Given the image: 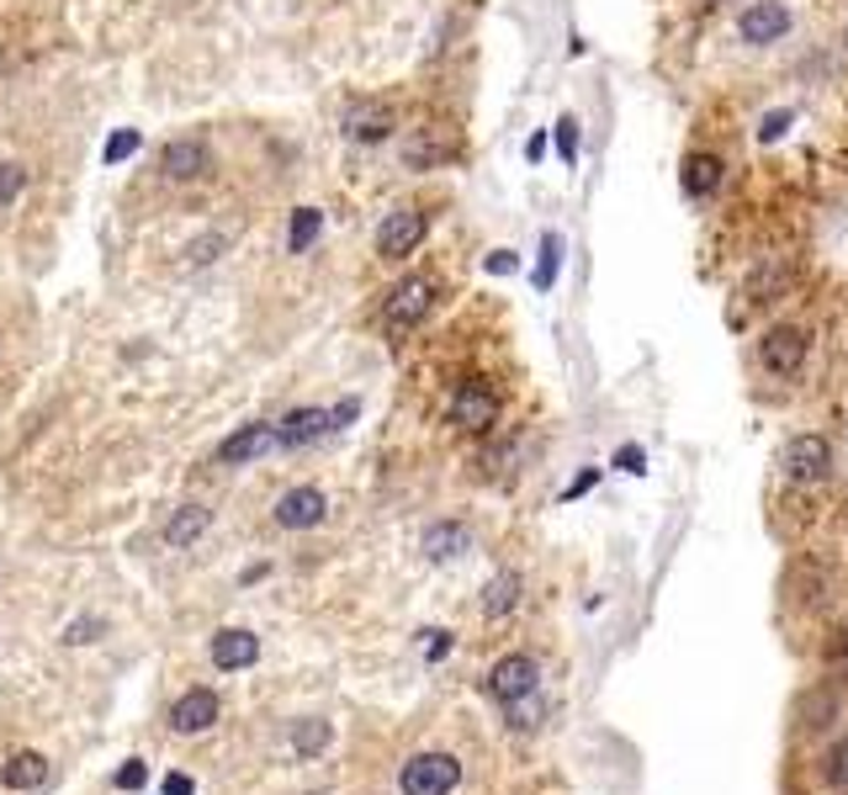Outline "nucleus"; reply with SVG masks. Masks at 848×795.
Returning a JSON list of instances; mask_svg holds the SVG:
<instances>
[{
	"label": "nucleus",
	"mask_w": 848,
	"mask_h": 795,
	"mask_svg": "<svg viewBox=\"0 0 848 795\" xmlns=\"http://www.w3.org/2000/svg\"><path fill=\"white\" fill-rule=\"evenodd\" d=\"M457 779H461V764L451 753H419V758H409L403 774H398L403 795H451L457 791Z\"/></svg>",
	"instance_id": "1"
},
{
	"label": "nucleus",
	"mask_w": 848,
	"mask_h": 795,
	"mask_svg": "<svg viewBox=\"0 0 848 795\" xmlns=\"http://www.w3.org/2000/svg\"><path fill=\"white\" fill-rule=\"evenodd\" d=\"M430 308H436V282L430 276H409V282L392 287L388 308H382V324H388V335H409Z\"/></svg>",
	"instance_id": "2"
},
{
	"label": "nucleus",
	"mask_w": 848,
	"mask_h": 795,
	"mask_svg": "<svg viewBox=\"0 0 848 795\" xmlns=\"http://www.w3.org/2000/svg\"><path fill=\"white\" fill-rule=\"evenodd\" d=\"M535 679H541L535 658H525V652H509V658H499V663H493V674H488V695L504 700V705H520L525 695H535Z\"/></svg>",
	"instance_id": "3"
},
{
	"label": "nucleus",
	"mask_w": 848,
	"mask_h": 795,
	"mask_svg": "<svg viewBox=\"0 0 848 795\" xmlns=\"http://www.w3.org/2000/svg\"><path fill=\"white\" fill-rule=\"evenodd\" d=\"M493 419H499V393L483 383H467L457 387V398H451V425L467 435H483L493 430Z\"/></svg>",
	"instance_id": "4"
},
{
	"label": "nucleus",
	"mask_w": 848,
	"mask_h": 795,
	"mask_svg": "<svg viewBox=\"0 0 848 795\" xmlns=\"http://www.w3.org/2000/svg\"><path fill=\"white\" fill-rule=\"evenodd\" d=\"M419 239H425V213H419V207H398V213H388L382 217V228H377V255H382V261H403V255L419 249Z\"/></svg>",
	"instance_id": "5"
},
{
	"label": "nucleus",
	"mask_w": 848,
	"mask_h": 795,
	"mask_svg": "<svg viewBox=\"0 0 848 795\" xmlns=\"http://www.w3.org/2000/svg\"><path fill=\"white\" fill-rule=\"evenodd\" d=\"M779 461H785V478L790 482H817L832 472V446H827L823 435H796Z\"/></svg>",
	"instance_id": "6"
},
{
	"label": "nucleus",
	"mask_w": 848,
	"mask_h": 795,
	"mask_svg": "<svg viewBox=\"0 0 848 795\" xmlns=\"http://www.w3.org/2000/svg\"><path fill=\"white\" fill-rule=\"evenodd\" d=\"M758 356H764V366H769L775 377H796L800 361H806V329H796V324L769 329L764 345H758Z\"/></svg>",
	"instance_id": "7"
},
{
	"label": "nucleus",
	"mask_w": 848,
	"mask_h": 795,
	"mask_svg": "<svg viewBox=\"0 0 848 795\" xmlns=\"http://www.w3.org/2000/svg\"><path fill=\"white\" fill-rule=\"evenodd\" d=\"M737 32H743V43H753V49H764V43H779V38L790 32V11H785L779 0H758V6H748V11H743Z\"/></svg>",
	"instance_id": "8"
},
{
	"label": "nucleus",
	"mask_w": 848,
	"mask_h": 795,
	"mask_svg": "<svg viewBox=\"0 0 848 795\" xmlns=\"http://www.w3.org/2000/svg\"><path fill=\"white\" fill-rule=\"evenodd\" d=\"M160 170H165L170 181H202L213 170V149L202 144V139H175L160 154Z\"/></svg>",
	"instance_id": "9"
},
{
	"label": "nucleus",
	"mask_w": 848,
	"mask_h": 795,
	"mask_svg": "<svg viewBox=\"0 0 848 795\" xmlns=\"http://www.w3.org/2000/svg\"><path fill=\"white\" fill-rule=\"evenodd\" d=\"M324 514H329V499H324L318 488H292V493L276 499V526L282 530H308V526H318Z\"/></svg>",
	"instance_id": "10"
},
{
	"label": "nucleus",
	"mask_w": 848,
	"mask_h": 795,
	"mask_svg": "<svg viewBox=\"0 0 848 795\" xmlns=\"http://www.w3.org/2000/svg\"><path fill=\"white\" fill-rule=\"evenodd\" d=\"M218 716H223V705H218V695H213V690H186V695L170 705V726H175V732H186V737H192V732H207Z\"/></svg>",
	"instance_id": "11"
},
{
	"label": "nucleus",
	"mask_w": 848,
	"mask_h": 795,
	"mask_svg": "<svg viewBox=\"0 0 848 795\" xmlns=\"http://www.w3.org/2000/svg\"><path fill=\"white\" fill-rule=\"evenodd\" d=\"M270 446H276V425H244V430H234L218 446V461H223V467H239V461L266 457Z\"/></svg>",
	"instance_id": "12"
},
{
	"label": "nucleus",
	"mask_w": 848,
	"mask_h": 795,
	"mask_svg": "<svg viewBox=\"0 0 848 795\" xmlns=\"http://www.w3.org/2000/svg\"><path fill=\"white\" fill-rule=\"evenodd\" d=\"M345 133H350L356 144H382L392 133V112L388 106H377V101H356V106L345 112Z\"/></svg>",
	"instance_id": "13"
},
{
	"label": "nucleus",
	"mask_w": 848,
	"mask_h": 795,
	"mask_svg": "<svg viewBox=\"0 0 848 795\" xmlns=\"http://www.w3.org/2000/svg\"><path fill=\"white\" fill-rule=\"evenodd\" d=\"M255 658H260V636H255V631H218V636H213V663H218L223 674L249 669Z\"/></svg>",
	"instance_id": "14"
},
{
	"label": "nucleus",
	"mask_w": 848,
	"mask_h": 795,
	"mask_svg": "<svg viewBox=\"0 0 848 795\" xmlns=\"http://www.w3.org/2000/svg\"><path fill=\"white\" fill-rule=\"evenodd\" d=\"M318 435H329V414L324 409H292L287 419L276 425V446L297 451V446H308V440H318Z\"/></svg>",
	"instance_id": "15"
},
{
	"label": "nucleus",
	"mask_w": 848,
	"mask_h": 795,
	"mask_svg": "<svg viewBox=\"0 0 848 795\" xmlns=\"http://www.w3.org/2000/svg\"><path fill=\"white\" fill-rule=\"evenodd\" d=\"M43 779H49V758L32 753V747H27V753H11L6 769H0V785H6V791H38Z\"/></svg>",
	"instance_id": "16"
},
{
	"label": "nucleus",
	"mask_w": 848,
	"mask_h": 795,
	"mask_svg": "<svg viewBox=\"0 0 848 795\" xmlns=\"http://www.w3.org/2000/svg\"><path fill=\"white\" fill-rule=\"evenodd\" d=\"M472 547V530L457 526V520H440V526L425 530V557L430 562H451V557H461Z\"/></svg>",
	"instance_id": "17"
},
{
	"label": "nucleus",
	"mask_w": 848,
	"mask_h": 795,
	"mask_svg": "<svg viewBox=\"0 0 848 795\" xmlns=\"http://www.w3.org/2000/svg\"><path fill=\"white\" fill-rule=\"evenodd\" d=\"M213 526V509H202V504H181L175 514L165 520V541L170 547H192L202 530Z\"/></svg>",
	"instance_id": "18"
},
{
	"label": "nucleus",
	"mask_w": 848,
	"mask_h": 795,
	"mask_svg": "<svg viewBox=\"0 0 848 795\" xmlns=\"http://www.w3.org/2000/svg\"><path fill=\"white\" fill-rule=\"evenodd\" d=\"M716 186H722V160H716V154H689V160H684V192L711 196Z\"/></svg>",
	"instance_id": "19"
},
{
	"label": "nucleus",
	"mask_w": 848,
	"mask_h": 795,
	"mask_svg": "<svg viewBox=\"0 0 848 795\" xmlns=\"http://www.w3.org/2000/svg\"><path fill=\"white\" fill-rule=\"evenodd\" d=\"M446 154H451V144L440 139L436 128H419V133H413L409 144H403V160H409L413 170H430V165H440Z\"/></svg>",
	"instance_id": "20"
},
{
	"label": "nucleus",
	"mask_w": 848,
	"mask_h": 795,
	"mask_svg": "<svg viewBox=\"0 0 848 795\" xmlns=\"http://www.w3.org/2000/svg\"><path fill=\"white\" fill-rule=\"evenodd\" d=\"M520 604V573H499L483 589V615H509Z\"/></svg>",
	"instance_id": "21"
},
{
	"label": "nucleus",
	"mask_w": 848,
	"mask_h": 795,
	"mask_svg": "<svg viewBox=\"0 0 848 795\" xmlns=\"http://www.w3.org/2000/svg\"><path fill=\"white\" fill-rule=\"evenodd\" d=\"M318 228H324V213H318V207H297V213H292V228H287L292 255H303V249L318 239Z\"/></svg>",
	"instance_id": "22"
},
{
	"label": "nucleus",
	"mask_w": 848,
	"mask_h": 795,
	"mask_svg": "<svg viewBox=\"0 0 848 795\" xmlns=\"http://www.w3.org/2000/svg\"><path fill=\"white\" fill-rule=\"evenodd\" d=\"M292 747H297L303 758L324 753V747H329V722H314V716H308V722H297V726H292Z\"/></svg>",
	"instance_id": "23"
},
{
	"label": "nucleus",
	"mask_w": 848,
	"mask_h": 795,
	"mask_svg": "<svg viewBox=\"0 0 848 795\" xmlns=\"http://www.w3.org/2000/svg\"><path fill=\"white\" fill-rule=\"evenodd\" d=\"M558 261H562V239L558 234H546V239H541V271H535V287L541 292L558 282Z\"/></svg>",
	"instance_id": "24"
},
{
	"label": "nucleus",
	"mask_w": 848,
	"mask_h": 795,
	"mask_svg": "<svg viewBox=\"0 0 848 795\" xmlns=\"http://www.w3.org/2000/svg\"><path fill=\"white\" fill-rule=\"evenodd\" d=\"M127 154H139V128H122V133H112V139H106V154H101V160H106V165H122Z\"/></svg>",
	"instance_id": "25"
},
{
	"label": "nucleus",
	"mask_w": 848,
	"mask_h": 795,
	"mask_svg": "<svg viewBox=\"0 0 848 795\" xmlns=\"http://www.w3.org/2000/svg\"><path fill=\"white\" fill-rule=\"evenodd\" d=\"M112 785H118V791H144V785H149V764H144V758H127V764L112 774Z\"/></svg>",
	"instance_id": "26"
},
{
	"label": "nucleus",
	"mask_w": 848,
	"mask_h": 795,
	"mask_svg": "<svg viewBox=\"0 0 848 795\" xmlns=\"http://www.w3.org/2000/svg\"><path fill=\"white\" fill-rule=\"evenodd\" d=\"M27 186V170L22 165H0V207H11Z\"/></svg>",
	"instance_id": "27"
},
{
	"label": "nucleus",
	"mask_w": 848,
	"mask_h": 795,
	"mask_svg": "<svg viewBox=\"0 0 848 795\" xmlns=\"http://www.w3.org/2000/svg\"><path fill=\"white\" fill-rule=\"evenodd\" d=\"M558 154L568 160V165L579 160V122H573V118H562V122H558Z\"/></svg>",
	"instance_id": "28"
},
{
	"label": "nucleus",
	"mask_w": 848,
	"mask_h": 795,
	"mask_svg": "<svg viewBox=\"0 0 848 795\" xmlns=\"http://www.w3.org/2000/svg\"><path fill=\"white\" fill-rule=\"evenodd\" d=\"M96 636H101V621H91V615H80V621L64 631V642H70V648H80V642H96Z\"/></svg>",
	"instance_id": "29"
},
{
	"label": "nucleus",
	"mask_w": 848,
	"mask_h": 795,
	"mask_svg": "<svg viewBox=\"0 0 848 795\" xmlns=\"http://www.w3.org/2000/svg\"><path fill=\"white\" fill-rule=\"evenodd\" d=\"M785 128H790V112H769V118H764V128H758V139H764V144H775Z\"/></svg>",
	"instance_id": "30"
},
{
	"label": "nucleus",
	"mask_w": 848,
	"mask_h": 795,
	"mask_svg": "<svg viewBox=\"0 0 848 795\" xmlns=\"http://www.w3.org/2000/svg\"><path fill=\"white\" fill-rule=\"evenodd\" d=\"M425 636H430V642H425V658H430V663L451 652V636H446V631H425Z\"/></svg>",
	"instance_id": "31"
},
{
	"label": "nucleus",
	"mask_w": 848,
	"mask_h": 795,
	"mask_svg": "<svg viewBox=\"0 0 848 795\" xmlns=\"http://www.w3.org/2000/svg\"><path fill=\"white\" fill-rule=\"evenodd\" d=\"M218 234H207V239H196L192 244V265H207V261H213V249H218Z\"/></svg>",
	"instance_id": "32"
},
{
	"label": "nucleus",
	"mask_w": 848,
	"mask_h": 795,
	"mask_svg": "<svg viewBox=\"0 0 848 795\" xmlns=\"http://www.w3.org/2000/svg\"><path fill=\"white\" fill-rule=\"evenodd\" d=\"M356 414H361V409H356V398H345V404H339V409L329 414V430H345V425H350Z\"/></svg>",
	"instance_id": "33"
},
{
	"label": "nucleus",
	"mask_w": 848,
	"mask_h": 795,
	"mask_svg": "<svg viewBox=\"0 0 848 795\" xmlns=\"http://www.w3.org/2000/svg\"><path fill=\"white\" fill-rule=\"evenodd\" d=\"M827 774H832V779H838V785H844V779H848V743L838 747V753H832V758H827Z\"/></svg>",
	"instance_id": "34"
},
{
	"label": "nucleus",
	"mask_w": 848,
	"mask_h": 795,
	"mask_svg": "<svg viewBox=\"0 0 848 795\" xmlns=\"http://www.w3.org/2000/svg\"><path fill=\"white\" fill-rule=\"evenodd\" d=\"M514 255H509V249H499V255H488V271H493V276H509V271H514Z\"/></svg>",
	"instance_id": "35"
},
{
	"label": "nucleus",
	"mask_w": 848,
	"mask_h": 795,
	"mask_svg": "<svg viewBox=\"0 0 848 795\" xmlns=\"http://www.w3.org/2000/svg\"><path fill=\"white\" fill-rule=\"evenodd\" d=\"M196 785H192V774H170L165 779V795H192Z\"/></svg>",
	"instance_id": "36"
},
{
	"label": "nucleus",
	"mask_w": 848,
	"mask_h": 795,
	"mask_svg": "<svg viewBox=\"0 0 848 795\" xmlns=\"http://www.w3.org/2000/svg\"><path fill=\"white\" fill-rule=\"evenodd\" d=\"M615 467H626V472H642V451H636V446L615 451Z\"/></svg>",
	"instance_id": "37"
},
{
	"label": "nucleus",
	"mask_w": 848,
	"mask_h": 795,
	"mask_svg": "<svg viewBox=\"0 0 848 795\" xmlns=\"http://www.w3.org/2000/svg\"><path fill=\"white\" fill-rule=\"evenodd\" d=\"M594 478H600V472H583V478L573 482V488H568V499H579V493H589V488H594Z\"/></svg>",
	"instance_id": "38"
},
{
	"label": "nucleus",
	"mask_w": 848,
	"mask_h": 795,
	"mask_svg": "<svg viewBox=\"0 0 848 795\" xmlns=\"http://www.w3.org/2000/svg\"><path fill=\"white\" fill-rule=\"evenodd\" d=\"M525 154H531V165H535V160H541V154H546V139H541V133H535L531 144H525Z\"/></svg>",
	"instance_id": "39"
}]
</instances>
